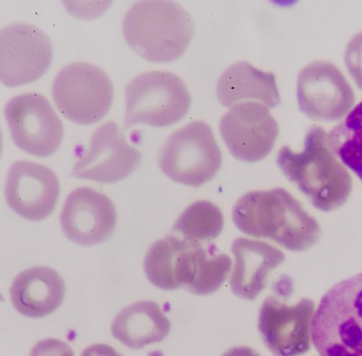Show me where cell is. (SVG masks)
<instances>
[{
  "label": "cell",
  "instance_id": "obj_9",
  "mask_svg": "<svg viewBox=\"0 0 362 356\" xmlns=\"http://www.w3.org/2000/svg\"><path fill=\"white\" fill-rule=\"evenodd\" d=\"M4 115L14 143L37 157H48L59 147L64 126L47 99L35 92L13 96Z\"/></svg>",
  "mask_w": 362,
  "mask_h": 356
},
{
  "label": "cell",
  "instance_id": "obj_3",
  "mask_svg": "<svg viewBox=\"0 0 362 356\" xmlns=\"http://www.w3.org/2000/svg\"><path fill=\"white\" fill-rule=\"evenodd\" d=\"M276 163L286 178L320 210H334L350 196L351 176L330 147L328 134L320 126L309 129L301 151L283 146Z\"/></svg>",
  "mask_w": 362,
  "mask_h": 356
},
{
  "label": "cell",
  "instance_id": "obj_23",
  "mask_svg": "<svg viewBox=\"0 0 362 356\" xmlns=\"http://www.w3.org/2000/svg\"><path fill=\"white\" fill-rule=\"evenodd\" d=\"M344 63L357 87L362 90V31L349 42L344 52Z\"/></svg>",
  "mask_w": 362,
  "mask_h": 356
},
{
  "label": "cell",
  "instance_id": "obj_10",
  "mask_svg": "<svg viewBox=\"0 0 362 356\" xmlns=\"http://www.w3.org/2000/svg\"><path fill=\"white\" fill-rule=\"evenodd\" d=\"M52 42L38 27L15 22L0 31V79L8 87L31 83L49 68Z\"/></svg>",
  "mask_w": 362,
  "mask_h": 356
},
{
  "label": "cell",
  "instance_id": "obj_14",
  "mask_svg": "<svg viewBox=\"0 0 362 356\" xmlns=\"http://www.w3.org/2000/svg\"><path fill=\"white\" fill-rule=\"evenodd\" d=\"M60 222L64 235L86 247L105 242L113 234L117 211L111 199L90 187L81 186L66 197Z\"/></svg>",
  "mask_w": 362,
  "mask_h": 356
},
{
  "label": "cell",
  "instance_id": "obj_1",
  "mask_svg": "<svg viewBox=\"0 0 362 356\" xmlns=\"http://www.w3.org/2000/svg\"><path fill=\"white\" fill-rule=\"evenodd\" d=\"M216 247L166 235L153 243L144 261L148 280L158 288H184L197 295L216 292L229 275L231 259Z\"/></svg>",
  "mask_w": 362,
  "mask_h": 356
},
{
  "label": "cell",
  "instance_id": "obj_18",
  "mask_svg": "<svg viewBox=\"0 0 362 356\" xmlns=\"http://www.w3.org/2000/svg\"><path fill=\"white\" fill-rule=\"evenodd\" d=\"M9 292L11 302L20 314L40 318L52 314L63 303L66 284L54 269L37 266L21 272Z\"/></svg>",
  "mask_w": 362,
  "mask_h": 356
},
{
  "label": "cell",
  "instance_id": "obj_24",
  "mask_svg": "<svg viewBox=\"0 0 362 356\" xmlns=\"http://www.w3.org/2000/svg\"><path fill=\"white\" fill-rule=\"evenodd\" d=\"M74 352L65 342L48 338L38 341L32 348L30 356H74Z\"/></svg>",
  "mask_w": 362,
  "mask_h": 356
},
{
  "label": "cell",
  "instance_id": "obj_20",
  "mask_svg": "<svg viewBox=\"0 0 362 356\" xmlns=\"http://www.w3.org/2000/svg\"><path fill=\"white\" fill-rule=\"evenodd\" d=\"M171 324L154 301L142 300L122 309L111 324L112 336L131 349L162 341Z\"/></svg>",
  "mask_w": 362,
  "mask_h": 356
},
{
  "label": "cell",
  "instance_id": "obj_11",
  "mask_svg": "<svg viewBox=\"0 0 362 356\" xmlns=\"http://www.w3.org/2000/svg\"><path fill=\"white\" fill-rule=\"evenodd\" d=\"M141 152L127 139L112 121L98 127L86 150L74 163L71 174L78 179L111 184L127 178L140 165Z\"/></svg>",
  "mask_w": 362,
  "mask_h": 356
},
{
  "label": "cell",
  "instance_id": "obj_2",
  "mask_svg": "<svg viewBox=\"0 0 362 356\" xmlns=\"http://www.w3.org/2000/svg\"><path fill=\"white\" fill-rule=\"evenodd\" d=\"M232 218L243 233L269 239L289 251L308 249L321 234L317 220L282 188L244 194L234 205Z\"/></svg>",
  "mask_w": 362,
  "mask_h": 356
},
{
  "label": "cell",
  "instance_id": "obj_17",
  "mask_svg": "<svg viewBox=\"0 0 362 356\" xmlns=\"http://www.w3.org/2000/svg\"><path fill=\"white\" fill-rule=\"evenodd\" d=\"M235 265L230 278L232 292L238 297L254 300L266 287L272 271L285 260L284 254L273 245L245 237L231 245Z\"/></svg>",
  "mask_w": 362,
  "mask_h": 356
},
{
  "label": "cell",
  "instance_id": "obj_4",
  "mask_svg": "<svg viewBox=\"0 0 362 356\" xmlns=\"http://www.w3.org/2000/svg\"><path fill=\"white\" fill-rule=\"evenodd\" d=\"M123 35L130 47L146 60L166 63L180 58L194 32L190 13L171 1H139L127 11Z\"/></svg>",
  "mask_w": 362,
  "mask_h": 356
},
{
  "label": "cell",
  "instance_id": "obj_8",
  "mask_svg": "<svg viewBox=\"0 0 362 356\" xmlns=\"http://www.w3.org/2000/svg\"><path fill=\"white\" fill-rule=\"evenodd\" d=\"M52 96L58 110L66 119L86 125L98 122L107 113L114 87L99 66L74 62L64 66L55 76Z\"/></svg>",
  "mask_w": 362,
  "mask_h": 356
},
{
  "label": "cell",
  "instance_id": "obj_19",
  "mask_svg": "<svg viewBox=\"0 0 362 356\" xmlns=\"http://www.w3.org/2000/svg\"><path fill=\"white\" fill-rule=\"evenodd\" d=\"M216 96L225 107L243 102L258 101L268 108L281 103L276 78L273 73L257 69L241 61L231 64L218 78Z\"/></svg>",
  "mask_w": 362,
  "mask_h": 356
},
{
  "label": "cell",
  "instance_id": "obj_25",
  "mask_svg": "<svg viewBox=\"0 0 362 356\" xmlns=\"http://www.w3.org/2000/svg\"><path fill=\"white\" fill-rule=\"evenodd\" d=\"M81 356H123L117 350L104 343H96L85 348Z\"/></svg>",
  "mask_w": 362,
  "mask_h": 356
},
{
  "label": "cell",
  "instance_id": "obj_6",
  "mask_svg": "<svg viewBox=\"0 0 362 356\" xmlns=\"http://www.w3.org/2000/svg\"><path fill=\"white\" fill-rule=\"evenodd\" d=\"M192 98L178 76L166 71H151L134 77L125 88L127 127L138 123L168 126L187 113Z\"/></svg>",
  "mask_w": 362,
  "mask_h": 356
},
{
  "label": "cell",
  "instance_id": "obj_21",
  "mask_svg": "<svg viewBox=\"0 0 362 356\" xmlns=\"http://www.w3.org/2000/svg\"><path fill=\"white\" fill-rule=\"evenodd\" d=\"M330 147L362 181V101L328 134Z\"/></svg>",
  "mask_w": 362,
  "mask_h": 356
},
{
  "label": "cell",
  "instance_id": "obj_15",
  "mask_svg": "<svg viewBox=\"0 0 362 356\" xmlns=\"http://www.w3.org/2000/svg\"><path fill=\"white\" fill-rule=\"evenodd\" d=\"M60 191L56 174L48 167L18 160L10 167L5 196L9 207L20 216L38 221L54 210Z\"/></svg>",
  "mask_w": 362,
  "mask_h": 356
},
{
  "label": "cell",
  "instance_id": "obj_22",
  "mask_svg": "<svg viewBox=\"0 0 362 356\" xmlns=\"http://www.w3.org/2000/svg\"><path fill=\"white\" fill-rule=\"evenodd\" d=\"M223 224V215L217 206L208 201H198L182 213L172 232H180L185 240L203 242L216 239Z\"/></svg>",
  "mask_w": 362,
  "mask_h": 356
},
{
  "label": "cell",
  "instance_id": "obj_5",
  "mask_svg": "<svg viewBox=\"0 0 362 356\" xmlns=\"http://www.w3.org/2000/svg\"><path fill=\"white\" fill-rule=\"evenodd\" d=\"M309 335L320 356H362V273L324 294L310 318Z\"/></svg>",
  "mask_w": 362,
  "mask_h": 356
},
{
  "label": "cell",
  "instance_id": "obj_16",
  "mask_svg": "<svg viewBox=\"0 0 362 356\" xmlns=\"http://www.w3.org/2000/svg\"><path fill=\"white\" fill-rule=\"evenodd\" d=\"M310 301L288 305L273 295L259 312L258 330L266 347L275 356H297L306 350Z\"/></svg>",
  "mask_w": 362,
  "mask_h": 356
},
{
  "label": "cell",
  "instance_id": "obj_13",
  "mask_svg": "<svg viewBox=\"0 0 362 356\" xmlns=\"http://www.w3.org/2000/svg\"><path fill=\"white\" fill-rule=\"evenodd\" d=\"M219 129L231 155L248 162L264 158L279 134L278 124L268 107L250 100L232 106L221 117Z\"/></svg>",
  "mask_w": 362,
  "mask_h": 356
},
{
  "label": "cell",
  "instance_id": "obj_26",
  "mask_svg": "<svg viewBox=\"0 0 362 356\" xmlns=\"http://www.w3.org/2000/svg\"><path fill=\"white\" fill-rule=\"evenodd\" d=\"M222 356H260V355L250 347L235 346L228 349Z\"/></svg>",
  "mask_w": 362,
  "mask_h": 356
},
{
  "label": "cell",
  "instance_id": "obj_7",
  "mask_svg": "<svg viewBox=\"0 0 362 356\" xmlns=\"http://www.w3.org/2000/svg\"><path fill=\"white\" fill-rule=\"evenodd\" d=\"M158 163L173 181L199 187L216 176L222 155L210 126L195 121L166 138L159 150Z\"/></svg>",
  "mask_w": 362,
  "mask_h": 356
},
{
  "label": "cell",
  "instance_id": "obj_12",
  "mask_svg": "<svg viewBox=\"0 0 362 356\" xmlns=\"http://www.w3.org/2000/svg\"><path fill=\"white\" fill-rule=\"evenodd\" d=\"M300 110L318 121L342 118L354 104V91L341 71L332 62L318 60L304 66L297 78Z\"/></svg>",
  "mask_w": 362,
  "mask_h": 356
}]
</instances>
